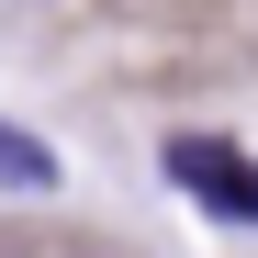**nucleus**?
<instances>
[{
    "label": "nucleus",
    "mask_w": 258,
    "mask_h": 258,
    "mask_svg": "<svg viewBox=\"0 0 258 258\" xmlns=\"http://www.w3.org/2000/svg\"><path fill=\"white\" fill-rule=\"evenodd\" d=\"M0 180H12V191H45V180H56V157L34 146V135H12V123H0Z\"/></svg>",
    "instance_id": "2"
},
{
    "label": "nucleus",
    "mask_w": 258,
    "mask_h": 258,
    "mask_svg": "<svg viewBox=\"0 0 258 258\" xmlns=\"http://www.w3.org/2000/svg\"><path fill=\"white\" fill-rule=\"evenodd\" d=\"M168 180L225 225H258V157H236L225 135H168Z\"/></svg>",
    "instance_id": "1"
}]
</instances>
